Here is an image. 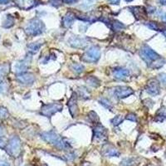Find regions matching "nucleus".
<instances>
[{"mask_svg":"<svg viewBox=\"0 0 166 166\" xmlns=\"http://www.w3.org/2000/svg\"><path fill=\"white\" fill-rule=\"evenodd\" d=\"M41 137L47 143L51 144L59 149H66L69 147L68 144L66 143L60 135H58L54 131L43 132L41 134Z\"/></svg>","mask_w":166,"mask_h":166,"instance_id":"f257e3e1","label":"nucleus"},{"mask_svg":"<svg viewBox=\"0 0 166 166\" xmlns=\"http://www.w3.org/2000/svg\"><path fill=\"white\" fill-rule=\"evenodd\" d=\"M140 56L147 64H150L151 66L153 63L159 60L160 57L157 52H155L153 49H151L148 46H144L140 50Z\"/></svg>","mask_w":166,"mask_h":166,"instance_id":"f03ea898","label":"nucleus"},{"mask_svg":"<svg viewBox=\"0 0 166 166\" xmlns=\"http://www.w3.org/2000/svg\"><path fill=\"white\" fill-rule=\"evenodd\" d=\"M45 29L44 24L39 19H33L28 23L26 28L27 34L30 36H37L42 34Z\"/></svg>","mask_w":166,"mask_h":166,"instance_id":"7ed1b4c3","label":"nucleus"},{"mask_svg":"<svg viewBox=\"0 0 166 166\" xmlns=\"http://www.w3.org/2000/svg\"><path fill=\"white\" fill-rule=\"evenodd\" d=\"M100 57V48L97 46H92L86 51L81 57V59L86 62H96Z\"/></svg>","mask_w":166,"mask_h":166,"instance_id":"20e7f679","label":"nucleus"},{"mask_svg":"<svg viewBox=\"0 0 166 166\" xmlns=\"http://www.w3.org/2000/svg\"><path fill=\"white\" fill-rule=\"evenodd\" d=\"M9 155L16 157L21 150V141L19 138L17 136H13L10 139L9 141V144L7 145V149H6Z\"/></svg>","mask_w":166,"mask_h":166,"instance_id":"39448f33","label":"nucleus"},{"mask_svg":"<svg viewBox=\"0 0 166 166\" xmlns=\"http://www.w3.org/2000/svg\"><path fill=\"white\" fill-rule=\"evenodd\" d=\"M62 110V105L59 103H52L44 105L41 109V114L47 116V117H51L52 115L56 114L57 112L61 111Z\"/></svg>","mask_w":166,"mask_h":166,"instance_id":"423d86ee","label":"nucleus"},{"mask_svg":"<svg viewBox=\"0 0 166 166\" xmlns=\"http://www.w3.org/2000/svg\"><path fill=\"white\" fill-rule=\"evenodd\" d=\"M134 93V91L129 86H117L115 88V95L120 99L130 96Z\"/></svg>","mask_w":166,"mask_h":166,"instance_id":"0eeeda50","label":"nucleus"},{"mask_svg":"<svg viewBox=\"0 0 166 166\" xmlns=\"http://www.w3.org/2000/svg\"><path fill=\"white\" fill-rule=\"evenodd\" d=\"M107 138V130L101 125H97L94 128V139L97 141H102Z\"/></svg>","mask_w":166,"mask_h":166,"instance_id":"6e6552de","label":"nucleus"},{"mask_svg":"<svg viewBox=\"0 0 166 166\" xmlns=\"http://www.w3.org/2000/svg\"><path fill=\"white\" fill-rule=\"evenodd\" d=\"M17 80L23 85H32L34 82V75L32 73H21L17 77Z\"/></svg>","mask_w":166,"mask_h":166,"instance_id":"1a4fd4ad","label":"nucleus"},{"mask_svg":"<svg viewBox=\"0 0 166 166\" xmlns=\"http://www.w3.org/2000/svg\"><path fill=\"white\" fill-rule=\"evenodd\" d=\"M146 92L152 96H156V95L160 94V84L157 81L151 80L150 81H149L146 86Z\"/></svg>","mask_w":166,"mask_h":166,"instance_id":"9d476101","label":"nucleus"},{"mask_svg":"<svg viewBox=\"0 0 166 166\" xmlns=\"http://www.w3.org/2000/svg\"><path fill=\"white\" fill-rule=\"evenodd\" d=\"M68 42L69 44L73 47H83L87 44V41H86V38L79 37L77 36L71 37Z\"/></svg>","mask_w":166,"mask_h":166,"instance_id":"9b49d317","label":"nucleus"},{"mask_svg":"<svg viewBox=\"0 0 166 166\" xmlns=\"http://www.w3.org/2000/svg\"><path fill=\"white\" fill-rule=\"evenodd\" d=\"M67 106L69 107V111L72 115V117H77L78 114V106L77 102V97L76 96H72L71 99L69 100Z\"/></svg>","mask_w":166,"mask_h":166,"instance_id":"f8f14e48","label":"nucleus"},{"mask_svg":"<svg viewBox=\"0 0 166 166\" xmlns=\"http://www.w3.org/2000/svg\"><path fill=\"white\" fill-rule=\"evenodd\" d=\"M30 62H31V59L28 60V58H26L23 61H21L18 63H17L16 66H15L16 72L19 73V74L24 73L27 71V69L29 66V65H30Z\"/></svg>","mask_w":166,"mask_h":166,"instance_id":"ddd939ff","label":"nucleus"},{"mask_svg":"<svg viewBox=\"0 0 166 166\" xmlns=\"http://www.w3.org/2000/svg\"><path fill=\"white\" fill-rule=\"evenodd\" d=\"M130 75L129 70L125 68L116 69L114 71V77L118 80H123L125 78L128 77Z\"/></svg>","mask_w":166,"mask_h":166,"instance_id":"4468645a","label":"nucleus"},{"mask_svg":"<svg viewBox=\"0 0 166 166\" xmlns=\"http://www.w3.org/2000/svg\"><path fill=\"white\" fill-rule=\"evenodd\" d=\"M75 15L72 13H68L63 18V26L65 28H70L74 22Z\"/></svg>","mask_w":166,"mask_h":166,"instance_id":"2eb2a0df","label":"nucleus"},{"mask_svg":"<svg viewBox=\"0 0 166 166\" xmlns=\"http://www.w3.org/2000/svg\"><path fill=\"white\" fill-rule=\"evenodd\" d=\"M164 119H166V107L163 106L156 113L155 120L157 122H162Z\"/></svg>","mask_w":166,"mask_h":166,"instance_id":"dca6fc26","label":"nucleus"},{"mask_svg":"<svg viewBox=\"0 0 166 166\" xmlns=\"http://www.w3.org/2000/svg\"><path fill=\"white\" fill-rule=\"evenodd\" d=\"M43 45L42 42H36V43H32L31 44H29L28 46V52L34 54L38 52V50L40 49V47Z\"/></svg>","mask_w":166,"mask_h":166,"instance_id":"f3484780","label":"nucleus"},{"mask_svg":"<svg viewBox=\"0 0 166 166\" xmlns=\"http://www.w3.org/2000/svg\"><path fill=\"white\" fill-rule=\"evenodd\" d=\"M9 71V66L8 64L0 65V81L5 77V76L8 74Z\"/></svg>","mask_w":166,"mask_h":166,"instance_id":"a211bd4d","label":"nucleus"},{"mask_svg":"<svg viewBox=\"0 0 166 166\" xmlns=\"http://www.w3.org/2000/svg\"><path fill=\"white\" fill-rule=\"evenodd\" d=\"M70 67H71V69L73 72H76V73H78V74L81 73L84 71V69H85L84 66L81 65V64H79V63H73V64H72L70 66Z\"/></svg>","mask_w":166,"mask_h":166,"instance_id":"6ab92c4d","label":"nucleus"},{"mask_svg":"<svg viewBox=\"0 0 166 166\" xmlns=\"http://www.w3.org/2000/svg\"><path fill=\"white\" fill-rule=\"evenodd\" d=\"M105 155L106 156H110V157H118L120 155V152L118 151L117 149H115V148H107L106 149V153Z\"/></svg>","mask_w":166,"mask_h":166,"instance_id":"aec40b11","label":"nucleus"},{"mask_svg":"<svg viewBox=\"0 0 166 166\" xmlns=\"http://www.w3.org/2000/svg\"><path fill=\"white\" fill-rule=\"evenodd\" d=\"M86 82L88 83L90 86H93V87H97L100 85V81L98 80L97 78L95 77H90L86 79Z\"/></svg>","mask_w":166,"mask_h":166,"instance_id":"412c9836","label":"nucleus"},{"mask_svg":"<svg viewBox=\"0 0 166 166\" xmlns=\"http://www.w3.org/2000/svg\"><path fill=\"white\" fill-rule=\"evenodd\" d=\"M99 102H100V105H102L104 107H106V109L111 110L112 107H113L111 102L108 99H106V98H101V99H100Z\"/></svg>","mask_w":166,"mask_h":166,"instance_id":"4be33fe9","label":"nucleus"},{"mask_svg":"<svg viewBox=\"0 0 166 166\" xmlns=\"http://www.w3.org/2000/svg\"><path fill=\"white\" fill-rule=\"evenodd\" d=\"M147 27L149 28L152 29V30H155V31H161V27L160 25L158 23H155V22H149L147 23Z\"/></svg>","mask_w":166,"mask_h":166,"instance_id":"5701e85b","label":"nucleus"},{"mask_svg":"<svg viewBox=\"0 0 166 166\" xmlns=\"http://www.w3.org/2000/svg\"><path fill=\"white\" fill-rule=\"evenodd\" d=\"M112 25H113L114 31H121L126 28V26L124 25L123 23H121L119 21H115L114 23H112Z\"/></svg>","mask_w":166,"mask_h":166,"instance_id":"b1692460","label":"nucleus"},{"mask_svg":"<svg viewBox=\"0 0 166 166\" xmlns=\"http://www.w3.org/2000/svg\"><path fill=\"white\" fill-rule=\"evenodd\" d=\"M123 120H124L123 116L119 115H116V116H115V117L112 119L111 123H112V125L117 126H119L120 124H121L122 122H123Z\"/></svg>","mask_w":166,"mask_h":166,"instance_id":"393cba45","label":"nucleus"},{"mask_svg":"<svg viewBox=\"0 0 166 166\" xmlns=\"http://www.w3.org/2000/svg\"><path fill=\"white\" fill-rule=\"evenodd\" d=\"M89 116V119L92 120V122H93V123H96V122H98L99 121V117H98V115H96V113L94 111H91L90 113H89L88 115Z\"/></svg>","mask_w":166,"mask_h":166,"instance_id":"a878e982","label":"nucleus"},{"mask_svg":"<svg viewBox=\"0 0 166 166\" xmlns=\"http://www.w3.org/2000/svg\"><path fill=\"white\" fill-rule=\"evenodd\" d=\"M9 115V112L7 111L6 108L0 106V119H4V118L8 117Z\"/></svg>","mask_w":166,"mask_h":166,"instance_id":"bb28decb","label":"nucleus"},{"mask_svg":"<svg viewBox=\"0 0 166 166\" xmlns=\"http://www.w3.org/2000/svg\"><path fill=\"white\" fill-rule=\"evenodd\" d=\"M13 25V19L10 17H7V20H6V22H4L3 27L4 28H10Z\"/></svg>","mask_w":166,"mask_h":166,"instance_id":"cd10ccee","label":"nucleus"},{"mask_svg":"<svg viewBox=\"0 0 166 166\" xmlns=\"http://www.w3.org/2000/svg\"><path fill=\"white\" fill-rule=\"evenodd\" d=\"M126 119L129 120H131V121H134V122L137 121V116H136L134 113H129V114H127Z\"/></svg>","mask_w":166,"mask_h":166,"instance_id":"c85d7f7f","label":"nucleus"},{"mask_svg":"<svg viewBox=\"0 0 166 166\" xmlns=\"http://www.w3.org/2000/svg\"><path fill=\"white\" fill-rule=\"evenodd\" d=\"M159 80L164 85H166V74L165 73H161L159 75Z\"/></svg>","mask_w":166,"mask_h":166,"instance_id":"c756f323","label":"nucleus"},{"mask_svg":"<svg viewBox=\"0 0 166 166\" xmlns=\"http://www.w3.org/2000/svg\"><path fill=\"white\" fill-rule=\"evenodd\" d=\"M5 145V142H4V140H2V139H0V147L1 148H3Z\"/></svg>","mask_w":166,"mask_h":166,"instance_id":"7c9ffc66","label":"nucleus"},{"mask_svg":"<svg viewBox=\"0 0 166 166\" xmlns=\"http://www.w3.org/2000/svg\"><path fill=\"white\" fill-rule=\"evenodd\" d=\"M9 0H0V3H2V4H6V3H9Z\"/></svg>","mask_w":166,"mask_h":166,"instance_id":"2f4dec72","label":"nucleus"},{"mask_svg":"<svg viewBox=\"0 0 166 166\" xmlns=\"http://www.w3.org/2000/svg\"><path fill=\"white\" fill-rule=\"evenodd\" d=\"M109 1L111 3H114V4L115 3V4H116V3H119V1H120V0H109Z\"/></svg>","mask_w":166,"mask_h":166,"instance_id":"473e14b6","label":"nucleus"},{"mask_svg":"<svg viewBox=\"0 0 166 166\" xmlns=\"http://www.w3.org/2000/svg\"><path fill=\"white\" fill-rule=\"evenodd\" d=\"M73 1H74V0H64V2L66 3H72Z\"/></svg>","mask_w":166,"mask_h":166,"instance_id":"72a5a7b5","label":"nucleus"},{"mask_svg":"<svg viewBox=\"0 0 166 166\" xmlns=\"http://www.w3.org/2000/svg\"><path fill=\"white\" fill-rule=\"evenodd\" d=\"M161 4H166V0H159Z\"/></svg>","mask_w":166,"mask_h":166,"instance_id":"f704fd0d","label":"nucleus"},{"mask_svg":"<svg viewBox=\"0 0 166 166\" xmlns=\"http://www.w3.org/2000/svg\"><path fill=\"white\" fill-rule=\"evenodd\" d=\"M162 19H163V21L164 22V23H166V13H165V14L163 15V17H162Z\"/></svg>","mask_w":166,"mask_h":166,"instance_id":"c9c22d12","label":"nucleus"},{"mask_svg":"<svg viewBox=\"0 0 166 166\" xmlns=\"http://www.w3.org/2000/svg\"><path fill=\"white\" fill-rule=\"evenodd\" d=\"M0 166H9L8 164H6L4 163H0Z\"/></svg>","mask_w":166,"mask_h":166,"instance_id":"e433bc0d","label":"nucleus"},{"mask_svg":"<svg viewBox=\"0 0 166 166\" xmlns=\"http://www.w3.org/2000/svg\"><path fill=\"white\" fill-rule=\"evenodd\" d=\"M163 33H164V37H166V30H164V31L163 32Z\"/></svg>","mask_w":166,"mask_h":166,"instance_id":"4c0bfd02","label":"nucleus"},{"mask_svg":"<svg viewBox=\"0 0 166 166\" xmlns=\"http://www.w3.org/2000/svg\"><path fill=\"white\" fill-rule=\"evenodd\" d=\"M3 135V130L0 129V135Z\"/></svg>","mask_w":166,"mask_h":166,"instance_id":"58836bf2","label":"nucleus"},{"mask_svg":"<svg viewBox=\"0 0 166 166\" xmlns=\"http://www.w3.org/2000/svg\"><path fill=\"white\" fill-rule=\"evenodd\" d=\"M126 2H130V1H132V0H126Z\"/></svg>","mask_w":166,"mask_h":166,"instance_id":"ea45409f","label":"nucleus"},{"mask_svg":"<svg viewBox=\"0 0 166 166\" xmlns=\"http://www.w3.org/2000/svg\"><path fill=\"white\" fill-rule=\"evenodd\" d=\"M55 1H56V0H55Z\"/></svg>","mask_w":166,"mask_h":166,"instance_id":"a19ab883","label":"nucleus"}]
</instances>
